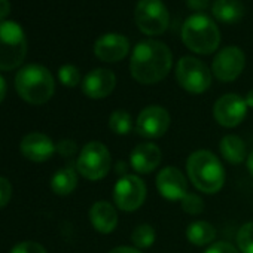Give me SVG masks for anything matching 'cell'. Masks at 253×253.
Segmentation results:
<instances>
[{
  "label": "cell",
  "mask_w": 253,
  "mask_h": 253,
  "mask_svg": "<svg viewBox=\"0 0 253 253\" xmlns=\"http://www.w3.org/2000/svg\"><path fill=\"white\" fill-rule=\"evenodd\" d=\"M5 95H6V81L2 75H0V103L3 101Z\"/></svg>",
  "instance_id": "e575fe53"
},
{
  "label": "cell",
  "mask_w": 253,
  "mask_h": 253,
  "mask_svg": "<svg viewBox=\"0 0 253 253\" xmlns=\"http://www.w3.org/2000/svg\"><path fill=\"white\" fill-rule=\"evenodd\" d=\"M109 128L116 136H126L133 130V116L125 109H115L109 116Z\"/></svg>",
  "instance_id": "603a6c76"
},
{
  "label": "cell",
  "mask_w": 253,
  "mask_h": 253,
  "mask_svg": "<svg viewBox=\"0 0 253 253\" xmlns=\"http://www.w3.org/2000/svg\"><path fill=\"white\" fill-rule=\"evenodd\" d=\"M112 195L116 209L122 211H136L145 204L148 197V188L140 176L126 174L118 179L113 186Z\"/></svg>",
  "instance_id": "9c48e42d"
},
{
  "label": "cell",
  "mask_w": 253,
  "mask_h": 253,
  "mask_svg": "<svg viewBox=\"0 0 253 253\" xmlns=\"http://www.w3.org/2000/svg\"><path fill=\"white\" fill-rule=\"evenodd\" d=\"M246 67V55L238 46L222 48L211 61V73L220 82H234Z\"/></svg>",
  "instance_id": "8fae6325"
},
{
  "label": "cell",
  "mask_w": 253,
  "mask_h": 253,
  "mask_svg": "<svg viewBox=\"0 0 253 253\" xmlns=\"http://www.w3.org/2000/svg\"><path fill=\"white\" fill-rule=\"evenodd\" d=\"M170 124L169 110L160 104H151L140 110L136 119V131L146 139H160L169 131Z\"/></svg>",
  "instance_id": "30bf717a"
},
{
  "label": "cell",
  "mask_w": 253,
  "mask_h": 253,
  "mask_svg": "<svg viewBox=\"0 0 253 253\" xmlns=\"http://www.w3.org/2000/svg\"><path fill=\"white\" fill-rule=\"evenodd\" d=\"M11 14V2L9 0H0V23Z\"/></svg>",
  "instance_id": "836d02e7"
},
{
  "label": "cell",
  "mask_w": 253,
  "mask_h": 253,
  "mask_svg": "<svg viewBox=\"0 0 253 253\" xmlns=\"http://www.w3.org/2000/svg\"><path fill=\"white\" fill-rule=\"evenodd\" d=\"M247 104L244 97L235 94V92H228L220 95L214 104H213V118L214 121L225 126V128H235L238 126L246 115H247Z\"/></svg>",
  "instance_id": "7c38bea8"
},
{
  "label": "cell",
  "mask_w": 253,
  "mask_h": 253,
  "mask_svg": "<svg viewBox=\"0 0 253 253\" xmlns=\"http://www.w3.org/2000/svg\"><path fill=\"white\" fill-rule=\"evenodd\" d=\"M211 14L220 23L235 24L244 17V5L240 0H214Z\"/></svg>",
  "instance_id": "ffe728a7"
},
{
  "label": "cell",
  "mask_w": 253,
  "mask_h": 253,
  "mask_svg": "<svg viewBox=\"0 0 253 253\" xmlns=\"http://www.w3.org/2000/svg\"><path fill=\"white\" fill-rule=\"evenodd\" d=\"M219 152L222 158L229 164H241L247 160V146L246 142L237 134H226L219 142Z\"/></svg>",
  "instance_id": "d6986e66"
},
{
  "label": "cell",
  "mask_w": 253,
  "mask_h": 253,
  "mask_svg": "<svg viewBox=\"0 0 253 253\" xmlns=\"http://www.w3.org/2000/svg\"><path fill=\"white\" fill-rule=\"evenodd\" d=\"M78 152V145L75 140L70 139H63L57 143V154H60L64 158H70Z\"/></svg>",
  "instance_id": "f1b7e54d"
},
{
  "label": "cell",
  "mask_w": 253,
  "mask_h": 253,
  "mask_svg": "<svg viewBox=\"0 0 253 253\" xmlns=\"http://www.w3.org/2000/svg\"><path fill=\"white\" fill-rule=\"evenodd\" d=\"M116 86V76L109 69H94L82 79V92L92 100H101L109 97Z\"/></svg>",
  "instance_id": "2e32d148"
},
{
  "label": "cell",
  "mask_w": 253,
  "mask_h": 253,
  "mask_svg": "<svg viewBox=\"0 0 253 253\" xmlns=\"http://www.w3.org/2000/svg\"><path fill=\"white\" fill-rule=\"evenodd\" d=\"M58 79L67 88H75L82 84V76L75 64H63L58 69Z\"/></svg>",
  "instance_id": "484cf974"
},
{
  "label": "cell",
  "mask_w": 253,
  "mask_h": 253,
  "mask_svg": "<svg viewBox=\"0 0 253 253\" xmlns=\"http://www.w3.org/2000/svg\"><path fill=\"white\" fill-rule=\"evenodd\" d=\"M177 84L191 94L206 92L213 81L211 69H209L201 60L185 55L176 63L174 69Z\"/></svg>",
  "instance_id": "52a82bcc"
},
{
  "label": "cell",
  "mask_w": 253,
  "mask_h": 253,
  "mask_svg": "<svg viewBox=\"0 0 253 253\" xmlns=\"http://www.w3.org/2000/svg\"><path fill=\"white\" fill-rule=\"evenodd\" d=\"M20 151L23 157L33 163H45L52 158L57 152V145L52 139L41 131L29 133L23 137L20 143Z\"/></svg>",
  "instance_id": "9a60e30c"
},
{
  "label": "cell",
  "mask_w": 253,
  "mask_h": 253,
  "mask_svg": "<svg viewBox=\"0 0 253 253\" xmlns=\"http://www.w3.org/2000/svg\"><path fill=\"white\" fill-rule=\"evenodd\" d=\"M182 210L191 216H198L204 211V200L195 194V192H188L185 198L180 201Z\"/></svg>",
  "instance_id": "4316f807"
},
{
  "label": "cell",
  "mask_w": 253,
  "mask_h": 253,
  "mask_svg": "<svg viewBox=\"0 0 253 253\" xmlns=\"http://www.w3.org/2000/svg\"><path fill=\"white\" fill-rule=\"evenodd\" d=\"M27 55V39L23 27L15 21L0 23V70L20 67Z\"/></svg>",
  "instance_id": "5b68a950"
},
{
  "label": "cell",
  "mask_w": 253,
  "mask_h": 253,
  "mask_svg": "<svg viewBox=\"0 0 253 253\" xmlns=\"http://www.w3.org/2000/svg\"><path fill=\"white\" fill-rule=\"evenodd\" d=\"M116 173L121 174V177L128 174V173H126V164H125V163H118V164H116Z\"/></svg>",
  "instance_id": "d590c367"
},
{
  "label": "cell",
  "mask_w": 253,
  "mask_h": 253,
  "mask_svg": "<svg viewBox=\"0 0 253 253\" xmlns=\"http://www.w3.org/2000/svg\"><path fill=\"white\" fill-rule=\"evenodd\" d=\"M186 174L194 188L207 195L217 194L223 188L226 179L223 164L207 149H198L188 157Z\"/></svg>",
  "instance_id": "7a4b0ae2"
},
{
  "label": "cell",
  "mask_w": 253,
  "mask_h": 253,
  "mask_svg": "<svg viewBox=\"0 0 253 253\" xmlns=\"http://www.w3.org/2000/svg\"><path fill=\"white\" fill-rule=\"evenodd\" d=\"M89 222L100 234H112L119 222L116 207L104 200L95 201L89 209Z\"/></svg>",
  "instance_id": "ac0fdd59"
},
{
  "label": "cell",
  "mask_w": 253,
  "mask_h": 253,
  "mask_svg": "<svg viewBox=\"0 0 253 253\" xmlns=\"http://www.w3.org/2000/svg\"><path fill=\"white\" fill-rule=\"evenodd\" d=\"M15 89L18 95L35 106L48 103L55 92L52 73L42 64L23 66L15 76Z\"/></svg>",
  "instance_id": "3957f363"
},
{
  "label": "cell",
  "mask_w": 253,
  "mask_h": 253,
  "mask_svg": "<svg viewBox=\"0 0 253 253\" xmlns=\"http://www.w3.org/2000/svg\"><path fill=\"white\" fill-rule=\"evenodd\" d=\"M186 5L191 11H206L210 6V0H186Z\"/></svg>",
  "instance_id": "1f68e13d"
},
{
  "label": "cell",
  "mask_w": 253,
  "mask_h": 253,
  "mask_svg": "<svg viewBox=\"0 0 253 253\" xmlns=\"http://www.w3.org/2000/svg\"><path fill=\"white\" fill-rule=\"evenodd\" d=\"M12 197V185L11 182L0 176V209H3L5 206H8V203L11 201Z\"/></svg>",
  "instance_id": "f546056e"
},
{
  "label": "cell",
  "mask_w": 253,
  "mask_h": 253,
  "mask_svg": "<svg viewBox=\"0 0 253 253\" xmlns=\"http://www.w3.org/2000/svg\"><path fill=\"white\" fill-rule=\"evenodd\" d=\"M182 42L185 46L201 55L213 54L220 43L217 24L206 14H192L182 24Z\"/></svg>",
  "instance_id": "277c9868"
},
{
  "label": "cell",
  "mask_w": 253,
  "mask_h": 253,
  "mask_svg": "<svg viewBox=\"0 0 253 253\" xmlns=\"http://www.w3.org/2000/svg\"><path fill=\"white\" fill-rule=\"evenodd\" d=\"M155 240H157V232L154 226L149 223H140L131 232V241L134 247H137L139 250L149 249L155 243Z\"/></svg>",
  "instance_id": "cb8c5ba5"
},
{
  "label": "cell",
  "mask_w": 253,
  "mask_h": 253,
  "mask_svg": "<svg viewBox=\"0 0 253 253\" xmlns=\"http://www.w3.org/2000/svg\"><path fill=\"white\" fill-rule=\"evenodd\" d=\"M78 186V170L73 167H63L54 173L51 179V189L54 194L66 197L70 195Z\"/></svg>",
  "instance_id": "7402d4cb"
},
{
  "label": "cell",
  "mask_w": 253,
  "mask_h": 253,
  "mask_svg": "<svg viewBox=\"0 0 253 253\" xmlns=\"http://www.w3.org/2000/svg\"><path fill=\"white\" fill-rule=\"evenodd\" d=\"M130 41L119 33H106L94 42V55L103 63H118L130 52Z\"/></svg>",
  "instance_id": "5bb4252c"
},
{
  "label": "cell",
  "mask_w": 253,
  "mask_h": 253,
  "mask_svg": "<svg viewBox=\"0 0 253 253\" xmlns=\"http://www.w3.org/2000/svg\"><path fill=\"white\" fill-rule=\"evenodd\" d=\"M157 189L167 201H182L188 191V177L174 166L161 169L155 180Z\"/></svg>",
  "instance_id": "4fadbf2b"
},
{
  "label": "cell",
  "mask_w": 253,
  "mask_h": 253,
  "mask_svg": "<svg viewBox=\"0 0 253 253\" xmlns=\"http://www.w3.org/2000/svg\"><path fill=\"white\" fill-rule=\"evenodd\" d=\"M244 100H246V104H247V107H249V109H253V89H250V91L246 94Z\"/></svg>",
  "instance_id": "74e56055"
},
{
  "label": "cell",
  "mask_w": 253,
  "mask_h": 253,
  "mask_svg": "<svg viewBox=\"0 0 253 253\" xmlns=\"http://www.w3.org/2000/svg\"><path fill=\"white\" fill-rule=\"evenodd\" d=\"M173 67L171 49L161 41H140L130 57V73L142 85H154L167 78Z\"/></svg>",
  "instance_id": "6da1fadb"
},
{
  "label": "cell",
  "mask_w": 253,
  "mask_h": 253,
  "mask_svg": "<svg viewBox=\"0 0 253 253\" xmlns=\"http://www.w3.org/2000/svg\"><path fill=\"white\" fill-rule=\"evenodd\" d=\"M204 253H240V250L228 241H214L206 249Z\"/></svg>",
  "instance_id": "4dcf8cb0"
},
{
  "label": "cell",
  "mask_w": 253,
  "mask_h": 253,
  "mask_svg": "<svg viewBox=\"0 0 253 253\" xmlns=\"http://www.w3.org/2000/svg\"><path fill=\"white\" fill-rule=\"evenodd\" d=\"M112 169V155L106 145L92 140L88 142L78 155L76 170L86 180L97 182L104 179Z\"/></svg>",
  "instance_id": "8992f818"
},
{
  "label": "cell",
  "mask_w": 253,
  "mask_h": 253,
  "mask_svg": "<svg viewBox=\"0 0 253 253\" xmlns=\"http://www.w3.org/2000/svg\"><path fill=\"white\" fill-rule=\"evenodd\" d=\"M109 253H143V252L134 246H118V247H113Z\"/></svg>",
  "instance_id": "d6a6232c"
},
{
  "label": "cell",
  "mask_w": 253,
  "mask_h": 253,
  "mask_svg": "<svg viewBox=\"0 0 253 253\" xmlns=\"http://www.w3.org/2000/svg\"><path fill=\"white\" fill-rule=\"evenodd\" d=\"M235 240L240 253H253V220L240 226Z\"/></svg>",
  "instance_id": "d4e9b609"
},
{
  "label": "cell",
  "mask_w": 253,
  "mask_h": 253,
  "mask_svg": "<svg viewBox=\"0 0 253 253\" xmlns=\"http://www.w3.org/2000/svg\"><path fill=\"white\" fill-rule=\"evenodd\" d=\"M163 160V152L158 145L152 142L139 143L130 154V167L139 174H149L155 171Z\"/></svg>",
  "instance_id": "e0dca14e"
},
{
  "label": "cell",
  "mask_w": 253,
  "mask_h": 253,
  "mask_svg": "<svg viewBox=\"0 0 253 253\" xmlns=\"http://www.w3.org/2000/svg\"><path fill=\"white\" fill-rule=\"evenodd\" d=\"M11 253H48L46 249L36 241H21L12 247Z\"/></svg>",
  "instance_id": "83f0119b"
},
{
  "label": "cell",
  "mask_w": 253,
  "mask_h": 253,
  "mask_svg": "<svg viewBox=\"0 0 253 253\" xmlns=\"http://www.w3.org/2000/svg\"><path fill=\"white\" fill-rule=\"evenodd\" d=\"M246 164H247V170H249V173L252 174V177H253V151L249 154V157H247V160H246Z\"/></svg>",
  "instance_id": "8d00e7d4"
},
{
  "label": "cell",
  "mask_w": 253,
  "mask_h": 253,
  "mask_svg": "<svg viewBox=\"0 0 253 253\" xmlns=\"http://www.w3.org/2000/svg\"><path fill=\"white\" fill-rule=\"evenodd\" d=\"M186 238L197 247L210 246L216 240V228L207 220H194L186 228Z\"/></svg>",
  "instance_id": "44dd1931"
},
{
  "label": "cell",
  "mask_w": 253,
  "mask_h": 253,
  "mask_svg": "<svg viewBox=\"0 0 253 253\" xmlns=\"http://www.w3.org/2000/svg\"><path fill=\"white\" fill-rule=\"evenodd\" d=\"M134 21L146 36L164 35L170 24V14L163 0H139L134 8Z\"/></svg>",
  "instance_id": "ba28073f"
}]
</instances>
